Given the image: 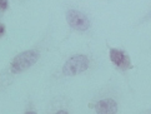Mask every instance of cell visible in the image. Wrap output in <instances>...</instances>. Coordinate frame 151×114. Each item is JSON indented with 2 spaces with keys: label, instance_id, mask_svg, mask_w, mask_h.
Segmentation results:
<instances>
[{
  "label": "cell",
  "instance_id": "6da1fadb",
  "mask_svg": "<svg viewBox=\"0 0 151 114\" xmlns=\"http://www.w3.org/2000/svg\"><path fill=\"white\" fill-rule=\"evenodd\" d=\"M41 57V52L40 49H28L19 53L18 55H15L13 58L12 63L9 67V72L12 75H19L21 73L29 70L30 68H33L34 65L39 62V59Z\"/></svg>",
  "mask_w": 151,
  "mask_h": 114
},
{
  "label": "cell",
  "instance_id": "7a4b0ae2",
  "mask_svg": "<svg viewBox=\"0 0 151 114\" xmlns=\"http://www.w3.org/2000/svg\"><path fill=\"white\" fill-rule=\"evenodd\" d=\"M90 59L85 54H76V55L70 57L64 63L61 68V74L64 77H75V75L83 74L90 68Z\"/></svg>",
  "mask_w": 151,
  "mask_h": 114
},
{
  "label": "cell",
  "instance_id": "3957f363",
  "mask_svg": "<svg viewBox=\"0 0 151 114\" xmlns=\"http://www.w3.org/2000/svg\"><path fill=\"white\" fill-rule=\"evenodd\" d=\"M66 21L76 31H86L90 29V20L83 12L76 9H70L66 12Z\"/></svg>",
  "mask_w": 151,
  "mask_h": 114
},
{
  "label": "cell",
  "instance_id": "277c9868",
  "mask_svg": "<svg viewBox=\"0 0 151 114\" xmlns=\"http://www.w3.org/2000/svg\"><path fill=\"white\" fill-rule=\"evenodd\" d=\"M90 107L99 114H115L119 112V103L115 98L111 97L101 98L93 104H90Z\"/></svg>",
  "mask_w": 151,
  "mask_h": 114
},
{
  "label": "cell",
  "instance_id": "5b68a950",
  "mask_svg": "<svg viewBox=\"0 0 151 114\" xmlns=\"http://www.w3.org/2000/svg\"><path fill=\"white\" fill-rule=\"evenodd\" d=\"M109 55H110V60L112 62V64H115V67L120 69L121 72H126V70L132 68L130 57L125 52L120 50V49L110 48Z\"/></svg>",
  "mask_w": 151,
  "mask_h": 114
},
{
  "label": "cell",
  "instance_id": "8992f818",
  "mask_svg": "<svg viewBox=\"0 0 151 114\" xmlns=\"http://www.w3.org/2000/svg\"><path fill=\"white\" fill-rule=\"evenodd\" d=\"M8 0H0V13H4L5 10L8 9Z\"/></svg>",
  "mask_w": 151,
  "mask_h": 114
},
{
  "label": "cell",
  "instance_id": "52a82bcc",
  "mask_svg": "<svg viewBox=\"0 0 151 114\" xmlns=\"http://www.w3.org/2000/svg\"><path fill=\"white\" fill-rule=\"evenodd\" d=\"M149 20H151V10L141 19V21H140V23H146V21H149Z\"/></svg>",
  "mask_w": 151,
  "mask_h": 114
},
{
  "label": "cell",
  "instance_id": "ba28073f",
  "mask_svg": "<svg viewBox=\"0 0 151 114\" xmlns=\"http://www.w3.org/2000/svg\"><path fill=\"white\" fill-rule=\"evenodd\" d=\"M4 33H5V26L4 24H0V36H3Z\"/></svg>",
  "mask_w": 151,
  "mask_h": 114
},
{
  "label": "cell",
  "instance_id": "9c48e42d",
  "mask_svg": "<svg viewBox=\"0 0 151 114\" xmlns=\"http://www.w3.org/2000/svg\"><path fill=\"white\" fill-rule=\"evenodd\" d=\"M144 113H151V108H150V109H146V110H144Z\"/></svg>",
  "mask_w": 151,
  "mask_h": 114
}]
</instances>
